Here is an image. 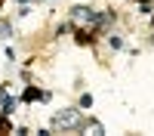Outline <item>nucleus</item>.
<instances>
[{
  "label": "nucleus",
  "mask_w": 154,
  "mask_h": 136,
  "mask_svg": "<svg viewBox=\"0 0 154 136\" xmlns=\"http://www.w3.org/2000/svg\"><path fill=\"white\" fill-rule=\"evenodd\" d=\"M83 127V115H80V108H62L53 115V130H80Z\"/></svg>",
  "instance_id": "nucleus-1"
},
{
  "label": "nucleus",
  "mask_w": 154,
  "mask_h": 136,
  "mask_svg": "<svg viewBox=\"0 0 154 136\" xmlns=\"http://www.w3.org/2000/svg\"><path fill=\"white\" fill-rule=\"evenodd\" d=\"M0 105H3V115H9V111H12V105H16V99H12L6 90H0Z\"/></svg>",
  "instance_id": "nucleus-2"
},
{
  "label": "nucleus",
  "mask_w": 154,
  "mask_h": 136,
  "mask_svg": "<svg viewBox=\"0 0 154 136\" xmlns=\"http://www.w3.org/2000/svg\"><path fill=\"white\" fill-rule=\"evenodd\" d=\"M80 130H89V133H105V127H102L99 121H83V127Z\"/></svg>",
  "instance_id": "nucleus-3"
},
{
  "label": "nucleus",
  "mask_w": 154,
  "mask_h": 136,
  "mask_svg": "<svg viewBox=\"0 0 154 136\" xmlns=\"http://www.w3.org/2000/svg\"><path fill=\"white\" fill-rule=\"evenodd\" d=\"M0 37H12V25L9 22H0Z\"/></svg>",
  "instance_id": "nucleus-4"
},
{
  "label": "nucleus",
  "mask_w": 154,
  "mask_h": 136,
  "mask_svg": "<svg viewBox=\"0 0 154 136\" xmlns=\"http://www.w3.org/2000/svg\"><path fill=\"white\" fill-rule=\"evenodd\" d=\"M108 43H111L114 49H120V46H123V40H120V37H108Z\"/></svg>",
  "instance_id": "nucleus-5"
}]
</instances>
